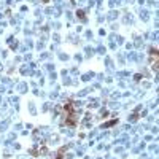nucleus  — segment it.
<instances>
[{
    "label": "nucleus",
    "mask_w": 159,
    "mask_h": 159,
    "mask_svg": "<svg viewBox=\"0 0 159 159\" xmlns=\"http://www.w3.org/2000/svg\"><path fill=\"white\" fill-rule=\"evenodd\" d=\"M64 110H65V121H67V126H72V127H75L78 123V115L77 111H75L73 105L72 104H65L64 105Z\"/></svg>",
    "instance_id": "1"
},
{
    "label": "nucleus",
    "mask_w": 159,
    "mask_h": 159,
    "mask_svg": "<svg viewBox=\"0 0 159 159\" xmlns=\"http://www.w3.org/2000/svg\"><path fill=\"white\" fill-rule=\"evenodd\" d=\"M156 59H158V51L153 48V49H151V65H153V70H156V68H158Z\"/></svg>",
    "instance_id": "2"
}]
</instances>
